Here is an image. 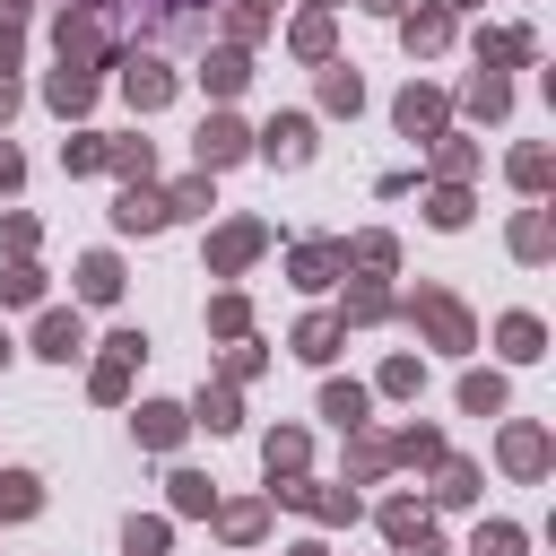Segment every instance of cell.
<instances>
[{"label":"cell","instance_id":"cb8c5ba5","mask_svg":"<svg viewBox=\"0 0 556 556\" xmlns=\"http://www.w3.org/2000/svg\"><path fill=\"white\" fill-rule=\"evenodd\" d=\"M539 52V35L530 26H504V35H478V70H495V61H530Z\"/></svg>","mask_w":556,"mask_h":556},{"label":"cell","instance_id":"60d3db41","mask_svg":"<svg viewBox=\"0 0 556 556\" xmlns=\"http://www.w3.org/2000/svg\"><path fill=\"white\" fill-rule=\"evenodd\" d=\"M469 556H521V530H513V521H486V530L469 539Z\"/></svg>","mask_w":556,"mask_h":556},{"label":"cell","instance_id":"7bdbcfd3","mask_svg":"<svg viewBox=\"0 0 556 556\" xmlns=\"http://www.w3.org/2000/svg\"><path fill=\"white\" fill-rule=\"evenodd\" d=\"M434 165H443V182H460V174H469V165H478V148H469V139H452V130H443V148H434Z\"/></svg>","mask_w":556,"mask_h":556},{"label":"cell","instance_id":"74e56055","mask_svg":"<svg viewBox=\"0 0 556 556\" xmlns=\"http://www.w3.org/2000/svg\"><path fill=\"white\" fill-rule=\"evenodd\" d=\"M208 330H217V339H243V330H252V304H243V295H217V304H208Z\"/></svg>","mask_w":556,"mask_h":556},{"label":"cell","instance_id":"4316f807","mask_svg":"<svg viewBox=\"0 0 556 556\" xmlns=\"http://www.w3.org/2000/svg\"><path fill=\"white\" fill-rule=\"evenodd\" d=\"M287 43H295L304 61H330V9H304V17L287 26Z\"/></svg>","mask_w":556,"mask_h":556},{"label":"cell","instance_id":"484cf974","mask_svg":"<svg viewBox=\"0 0 556 556\" xmlns=\"http://www.w3.org/2000/svg\"><path fill=\"white\" fill-rule=\"evenodd\" d=\"M35 504H43V478H35V469H9V478H0V521H26Z\"/></svg>","mask_w":556,"mask_h":556},{"label":"cell","instance_id":"3957f363","mask_svg":"<svg viewBox=\"0 0 556 556\" xmlns=\"http://www.w3.org/2000/svg\"><path fill=\"white\" fill-rule=\"evenodd\" d=\"M139 356H148V330H113V339H104V365L87 374V391H96V400H122V391H130V365H139Z\"/></svg>","mask_w":556,"mask_h":556},{"label":"cell","instance_id":"d4e9b609","mask_svg":"<svg viewBox=\"0 0 556 556\" xmlns=\"http://www.w3.org/2000/svg\"><path fill=\"white\" fill-rule=\"evenodd\" d=\"M104 165H113L122 182H148V174H156V148H148V139H104Z\"/></svg>","mask_w":556,"mask_h":556},{"label":"cell","instance_id":"11a10c76","mask_svg":"<svg viewBox=\"0 0 556 556\" xmlns=\"http://www.w3.org/2000/svg\"><path fill=\"white\" fill-rule=\"evenodd\" d=\"M243 9H261V17H269V9H278V0H243Z\"/></svg>","mask_w":556,"mask_h":556},{"label":"cell","instance_id":"6da1fadb","mask_svg":"<svg viewBox=\"0 0 556 556\" xmlns=\"http://www.w3.org/2000/svg\"><path fill=\"white\" fill-rule=\"evenodd\" d=\"M408 321H417L426 348H443V356H460V348L478 339V321H469V304H460L452 287H417V295H408Z\"/></svg>","mask_w":556,"mask_h":556},{"label":"cell","instance_id":"8d00e7d4","mask_svg":"<svg viewBox=\"0 0 556 556\" xmlns=\"http://www.w3.org/2000/svg\"><path fill=\"white\" fill-rule=\"evenodd\" d=\"M382 313H391V295H382V287H348V313H339V330H348V321L365 330V321H382Z\"/></svg>","mask_w":556,"mask_h":556},{"label":"cell","instance_id":"db71d44e","mask_svg":"<svg viewBox=\"0 0 556 556\" xmlns=\"http://www.w3.org/2000/svg\"><path fill=\"white\" fill-rule=\"evenodd\" d=\"M287 556H330V547H321V539H295V547H287Z\"/></svg>","mask_w":556,"mask_h":556},{"label":"cell","instance_id":"5b68a950","mask_svg":"<svg viewBox=\"0 0 556 556\" xmlns=\"http://www.w3.org/2000/svg\"><path fill=\"white\" fill-rule=\"evenodd\" d=\"M122 9H130V17H139L148 35H200L217 0H122Z\"/></svg>","mask_w":556,"mask_h":556},{"label":"cell","instance_id":"ffe728a7","mask_svg":"<svg viewBox=\"0 0 556 556\" xmlns=\"http://www.w3.org/2000/svg\"><path fill=\"white\" fill-rule=\"evenodd\" d=\"M191 426H208V434H235V426H243V408H235V382H208V391L191 400Z\"/></svg>","mask_w":556,"mask_h":556},{"label":"cell","instance_id":"ac0fdd59","mask_svg":"<svg viewBox=\"0 0 556 556\" xmlns=\"http://www.w3.org/2000/svg\"><path fill=\"white\" fill-rule=\"evenodd\" d=\"M304 452H313V443H304V426H278V434L261 443V469H269V486H278V478H304Z\"/></svg>","mask_w":556,"mask_h":556},{"label":"cell","instance_id":"f6af8a7d","mask_svg":"<svg viewBox=\"0 0 556 556\" xmlns=\"http://www.w3.org/2000/svg\"><path fill=\"white\" fill-rule=\"evenodd\" d=\"M417 382H426V365H417V356H391V365H382V391H391V400H408Z\"/></svg>","mask_w":556,"mask_h":556},{"label":"cell","instance_id":"e575fe53","mask_svg":"<svg viewBox=\"0 0 556 556\" xmlns=\"http://www.w3.org/2000/svg\"><path fill=\"white\" fill-rule=\"evenodd\" d=\"M261 521H269L261 504H217V530H226L235 547H252V539H261Z\"/></svg>","mask_w":556,"mask_h":556},{"label":"cell","instance_id":"ba28073f","mask_svg":"<svg viewBox=\"0 0 556 556\" xmlns=\"http://www.w3.org/2000/svg\"><path fill=\"white\" fill-rule=\"evenodd\" d=\"M122 96H130L139 113H156V104H174V70H165V61H139V52H130V61H122Z\"/></svg>","mask_w":556,"mask_h":556},{"label":"cell","instance_id":"836d02e7","mask_svg":"<svg viewBox=\"0 0 556 556\" xmlns=\"http://www.w3.org/2000/svg\"><path fill=\"white\" fill-rule=\"evenodd\" d=\"M434 469H443L434 504H478V469H469V460H434Z\"/></svg>","mask_w":556,"mask_h":556},{"label":"cell","instance_id":"f5cc1de1","mask_svg":"<svg viewBox=\"0 0 556 556\" xmlns=\"http://www.w3.org/2000/svg\"><path fill=\"white\" fill-rule=\"evenodd\" d=\"M9 113H17V78L0 70V122H9Z\"/></svg>","mask_w":556,"mask_h":556},{"label":"cell","instance_id":"ee69618b","mask_svg":"<svg viewBox=\"0 0 556 556\" xmlns=\"http://www.w3.org/2000/svg\"><path fill=\"white\" fill-rule=\"evenodd\" d=\"M513 182L521 191H547V148H513Z\"/></svg>","mask_w":556,"mask_h":556},{"label":"cell","instance_id":"7402d4cb","mask_svg":"<svg viewBox=\"0 0 556 556\" xmlns=\"http://www.w3.org/2000/svg\"><path fill=\"white\" fill-rule=\"evenodd\" d=\"M78 295H87V304H113V295H122V261H113V252H87V261H78Z\"/></svg>","mask_w":556,"mask_h":556},{"label":"cell","instance_id":"52a82bcc","mask_svg":"<svg viewBox=\"0 0 556 556\" xmlns=\"http://www.w3.org/2000/svg\"><path fill=\"white\" fill-rule=\"evenodd\" d=\"M165 217H174V200H165V191H148V182H122V200H113V226H122V235H156Z\"/></svg>","mask_w":556,"mask_h":556},{"label":"cell","instance_id":"816d5d0a","mask_svg":"<svg viewBox=\"0 0 556 556\" xmlns=\"http://www.w3.org/2000/svg\"><path fill=\"white\" fill-rule=\"evenodd\" d=\"M26 9H35V0H0V26L17 35V26H26Z\"/></svg>","mask_w":556,"mask_h":556},{"label":"cell","instance_id":"44dd1931","mask_svg":"<svg viewBox=\"0 0 556 556\" xmlns=\"http://www.w3.org/2000/svg\"><path fill=\"white\" fill-rule=\"evenodd\" d=\"M547 252H556L547 208H521V217H513V261H547Z\"/></svg>","mask_w":556,"mask_h":556},{"label":"cell","instance_id":"8992f818","mask_svg":"<svg viewBox=\"0 0 556 556\" xmlns=\"http://www.w3.org/2000/svg\"><path fill=\"white\" fill-rule=\"evenodd\" d=\"M252 148H261L269 165H304V156H313V113H278V122H269Z\"/></svg>","mask_w":556,"mask_h":556},{"label":"cell","instance_id":"4dcf8cb0","mask_svg":"<svg viewBox=\"0 0 556 556\" xmlns=\"http://www.w3.org/2000/svg\"><path fill=\"white\" fill-rule=\"evenodd\" d=\"M426 226H443V235H452V226H469V191H460V182L426 191Z\"/></svg>","mask_w":556,"mask_h":556},{"label":"cell","instance_id":"ab89813d","mask_svg":"<svg viewBox=\"0 0 556 556\" xmlns=\"http://www.w3.org/2000/svg\"><path fill=\"white\" fill-rule=\"evenodd\" d=\"M35 295H43V269H35V261H17V269L0 278V304H35Z\"/></svg>","mask_w":556,"mask_h":556},{"label":"cell","instance_id":"5bb4252c","mask_svg":"<svg viewBox=\"0 0 556 556\" xmlns=\"http://www.w3.org/2000/svg\"><path fill=\"white\" fill-rule=\"evenodd\" d=\"M495 348H504L513 365H539V356H547V321H539V313H504V321H495Z\"/></svg>","mask_w":556,"mask_h":556},{"label":"cell","instance_id":"d6986e66","mask_svg":"<svg viewBox=\"0 0 556 556\" xmlns=\"http://www.w3.org/2000/svg\"><path fill=\"white\" fill-rule=\"evenodd\" d=\"M365 408H374V391H365V382H321V417H330V426H348V434H356V426H365Z\"/></svg>","mask_w":556,"mask_h":556},{"label":"cell","instance_id":"d590c367","mask_svg":"<svg viewBox=\"0 0 556 556\" xmlns=\"http://www.w3.org/2000/svg\"><path fill=\"white\" fill-rule=\"evenodd\" d=\"M348 261H356V269H374V278H382V269H391V261H400V243H391V235H356V243H348Z\"/></svg>","mask_w":556,"mask_h":556},{"label":"cell","instance_id":"f546056e","mask_svg":"<svg viewBox=\"0 0 556 556\" xmlns=\"http://www.w3.org/2000/svg\"><path fill=\"white\" fill-rule=\"evenodd\" d=\"M460 104H469V113H486V122H495V113H504V104H513V87H504V78H495V70H478V78H469V87H460Z\"/></svg>","mask_w":556,"mask_h":556},{"label":"cell","instance_id":"681fc988","mask_svg":"<svg viewBox=\"0 0 556 556\" xmlns=\"http://www.w3.org/2000/svg\"><path fill=\"white\" fill-rule=\"evenodd\" d=\"M17 182H26V156H17V148H0V191H17Z\"/></svg>","mask_w":556,"mask_h":556},{"label":"cell","instance_id":"277c9868","mask_svg":"<svg viewBox=\"0 0 556 556\" xmlns=\"http://www.w3.org/2000/svg\"><path fill=\"white\" fill-rule=\"evenodd\" d=\"M191 156H200V174H217V165L252 156V130H243L235 113H208V122H200V139H191Z\"/></svg>","mask_w":556,"mask_h":556},{"label":"cell","instance_id":"83f0119b","mask_svg":"<svg viewBox=\"0 0 556 556\" xmlns=\"http://www.w3.org/2000/svg\"><path fill=\"white\" fill-rule=\"evenodd\" d=\"M321 104H330V113H356V104H365V78H356L348 61H330V70H321Z\"/></svg>","mask_w":556,"mask_h":556},{"label":"cell","instance_id":"9f6ffc18","mask_svg":"<svg viewBox=\"0 0 556 556\" xmlns=\"http://www.w3.org/2000/svg\"><path fill=\"white\" fill-rule=\"evenodd\" d=\"M443 9H478V0H443Z\"/></svg>","mask_w":556,"mask_h":556},{"label":"cell","instance_id":"c3c4849f","mask_svg":"<svg viewBox=\"0 0 556 556\" xmlns=\"http://www.w3.org/2000/svg\"><path fill=\"white\" fill-rule=\"evenodd\" d=\"M0 243H9L17 261H26V252H35V217H9V226H0Z\"/></svg>","mask_w":556,"mask_h":556},{"label":"cell","instance_id":"f1b7e54d","mask_svg":"<svg viewBox=\"0 0 556 556\" xmlns=\"http://www.w3.org/2000/svg\"><path fill=\"white\" fill-rule=\"evenodd\" d=\"M460 408L469 417H504V374H460Z\"/></svg>","mask_w":556,"mask_h":556},{"label":"cell","instance_id":"d6a6232c","mask_svg":"<svg viewBox=\"0 0 556 556\" xmlns=\"http://www.w3.org/2000/svg\"><path fill=\"white\" fill-rule=\"evenodd\" d=\"M391 460H443V434L434 426H400L391 434Z\"/></svg>","mask_w":556,"mask_h":556},{"label":"cell","instance_id":"30bf717a","mask_svg":"<svg viewBox=\"0 0 556 556\" xmlns=\"http://www.w3.org/2000/svg\"><path fill=\"white\" fill-rule=\"evenodd\" d=\"M504 469H513V478H547V426L513 417V426H504Z\"/></svg>","mask_w":556,"mask_h":556},{"label":"cell","instance_id":"9c48e42d","mask_svg":"<svg viewBox=\"0 0 556 556\" xmlns=\"http://www.w3.org/2000/svg\"><path fill=\"white\" fill-rule=\"evenodd\" d=\"M130 434H139L148 452H174V443L191 434V408H174V400H148V408L130 417Z\"/></svg>","mask_w":556,"mask_h":556},{"label":"cell","instance_id":"4fadbf2b","mask_svg":"<svg viewBox=\"0 0 556 556\" xmlns=\"http://www.w3.org/2000/svg\"><path fill=\"white\" fill-rule=\"evenodd\" d=\"M35 356H52V365L87 356V321H78V313H43V321H35Z\"/></svg>","mask_w":556,"mask_h":556},{"label":"cell","instance_id":"7c38bea8","mask_svg":"<svg viewBox=\"0 0 556 556\" xmlns=\"http://www.w3.org/2000/svg\"><path fill=\"white\" fill-rule=\"evenodd\" d=\"M43 104H52V113H87V104H96V70H87V61H61V70L43 78Z\"/></svg>","mask_w":556,"mask_h":556},{"label":"cell","instance_id":"1f68e13d","mask_svg":"<svg viewBox=\"0 0 556 556\" xmlns=\"http://www.w3.org/2000/svg\"><path fill=\"white\" fill-rule=\"evenodd\" d=\"M165 486H174V513H217V486H208L200 469H174Z\"/></svg>","mask_w":556,"mask_h":556},{"label":"cell","instance_id":"7a4b0ae2","mask_svg":"<svg viewBox=\"0 0 556 556\" xmlns=\"http://www.w3.org/2000/svg\"><path fill=\"white\" fill-rule=\"evenodd\" d=\"M261 243H269V226H261V217H235V226H217V235H208V269H217V278H235V269H252V261H261Z\"/></svg>","mask_w":556,"mask_h":556},{"label":"cell","instance_id":"603a6c76","mask_svg":"<svg viewBox=\"0 0 556 556\" xmlns=\"http://www.w3.org/2000/svg\"><path fill=\"white\" fill-rule=\"evenodd\" d=\"M295 356H304V365H330V356H339V321H330V313H304V321H295Z\"/></svg>","mask_w":556,"mask_h":556},{"label":"cell","instance_id":"8fae6325","mask_svg":"<svg viewBox=\"0 0 556 556\" xmlns=\"http://www.w3.org/2000/svg\"><path fill=\"white\" fill-rule=\"evenodd\" d=\"M400 43H408V52H443V43H452V9H443V0L400 9Z\"/></svg>","mask_w":556,"mask_h":556},{"label":"cell","instance_id":"9a60e30c","mask_svg":"<svg viewBox=\"0 0 556 556\" xmlns=\"http://www.w3.org/2000/svg\"><path fill=\"white\" fill-rule=\"evenodd\" d=\"M391 113H400V130H408V139H443V113H452V104H443L434 87H408Z\"/></svg>","mask_w":556,"mask_h":556},{"label":"cell","instance_id":"2e32d148","mask_svg":"<svg viewBox=\"0 0 556 556\" xmlns=\"http://www.w3.org/2000/svg\"><path fill=\"white\" fill-rule=\"evenodd\" d=\"M243 78H252V52H243V43H226V52L200 61V87H208V96H243Z\"/></svg>","mask_w":556,"mask_h":556},{"label":"cell","instance_id":"f35d334b","mask_svg":"<svg viewBox=\"0 0 556 556\" xmlns=\"http://www.w3.org/2000/svg\"><path fill=\"white\" fill-rule=\"evenodd\" d=\"M382 530H391V547H400V539H417V530H426V504L391 495V504H382Z\"/></svg>","mask_w":556,"mask_h":556},{"label":"cell","instance_id":"7dc6e473","mask_svg":"<svg viewBox=\"0 0 556 556\" xmlns=\"http://www.w3.org/2000/svg\"><path fill=\"white\" fill-rule=\"evenodd\" d=\"M165 200H174V217H182V208H208V174H191V182H174Z\"/></svg>","mask_w":556,"mask_h":556},{"label":"cell","instance_id":"f907efd6","mask_svg":"<svg viewBox=\"0 0 556 556\" xmlns=\"http://www.w3.org/2000/svg\"><path fill=\"white\" fill-rule=\"evenodd\" d=\"M400 556H443V539H434V530H417V539H400Z\"/></svg>","mask_w":556,"mask_h":556},{"label":"cell","instance_id":"b9f144b4","mask_svg":"<svg viewBox=\"0 0 556 556\" xmlns=\"http://www.w3.org/2000/svg\"><path fill=\"white\" fill-rule=\"evenodd\" d=\"M61 165H70V174H87V165H104V139H96V130H78V139H61Z\"/></svg>","mask_w":556,"mask_h":556},{"label":"cell","instance_id":"bcb514c9","mask_svg":"<svg viewBox=\"0 0 556 556\" xmlns=\"http://www.w3.org/2000/svg\"><path fill=\"white\" fill-rule=\"evenodd\" d=\"M122 547H130V556H165V521H130Z\"/></svg>","mask_w":556,"mask_h":556},{"label":"cell","instance_id":"e0dca14e","mask_svg":"<svg viewBox=\"0 0 556 556\" xmlns=\"http://www.w3.org/2000/svg\"><path fill=\"white\" fill-rule=\"evenodd\" d=\"M287 269H295V287H330V278L348 269V243H295Z\"/></svg>","mask_w":556,"mask_h":556}]
</instances>
